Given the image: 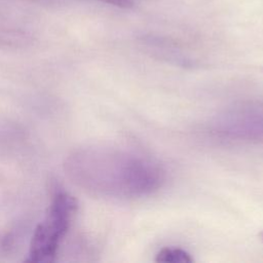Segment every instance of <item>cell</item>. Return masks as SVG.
Wrapping results in <instances>:
<instances>
[{
    "mask_svg": "<svg viewBox=\"0 0 263 263\" xmlns=\"http://www.w3.org/2000/svg\"><path fill=\"white\" fill-rule=\"evenodd\" d=\"M67 170L81 187L115 198H141L158 191L165 172L154 158L133 149L91 147L73 154Z\"/></svg>",
    "mask_w": 263,
    "mask_h": 263,
    "instance_id": "obj_1",
    "label": "cell"
},
{
    "mask_svg": "<svg viewBox=\"0 0 263 263\" xmlns=\"http://www.w3.org/2000/svg\"><path fill=\"white\" fill-rule=\"evenodd\" d=\"M76 209V200L70 194L59 192L54 195L45 219L38 225L33 235L29 261L49 262L53 260Z\"/></svg>",
    "mask_w": 263,
    "mask_h": 263,
    "instance_id": "obj_2",
    "label": "cell"
},
{
    "mask_svg": "<svg viewBox=\"0 0 263 263\" xmlns=\"http://www.w3.org/2000/svg\"><path fill=\"white\" fill-rule=\"evenodd\" d=\"M211 134L233 142H263V112L254 108L239 107L218 115L210 125Z\"/></svg>",
    "mask_w": 263,
    "mask_h": 263,
    "instance_id": "obj_3",
    "label": "cell"
},
{
    "mask_svg": "<svg viewBox=\"0 0 263 263\" xmlns=\"http://www.w3.org/2000/svg\"><path fill=\"white\" fill-rule=\"evenodd\" d=\"M155 261L161 263H190L193 261V258L183 249L165 247L157 252Z\"/></svg>",
    "mask_w": 263,
    "mask_h": 263,
    "instance_id": "obj_4",
    "label": "cell"
},
{
    "mask_svg": "<svg viewBox=\"0 0 263 263\" xmlns=\"http://www.w3.org/2000/svg\"><path fill=\"white\" fill-rule=\"evenodd\" d=\"M95 1L111 4L120 8H132L134 6L133 0H95Z\"/></svg>",
    "mask_w": 263,
    "mask_h": 263,
    "instance_id": "obj_5",
    "label": "cell"
},
{
    "mask_svg": "<svg viewBox=\"0 0 263 263\" xmlns=\"http://www.w3.org/2000/svg\"><path fill=\"white\" fill-rule=\"evenodd\" d=\"M259 237H260V240L263 242V232H261L260 233V235H259Z\"/></svg>",
    "mask_w": 263,
    "mask_h": 263,
    "instance_id": "obj_6",
    "label": "cell"
},
{
    "mask_svg": "<svg viewBox=\"0 0 263 263\" xmlns=\"http://www.w3.org/2000/svg\"><path fill=\"white\" fill-rule=\"evenodd\" d=\"M32 1H37V0H32Z\"/></svg>",
    "mask_w": 263,
    "mask_h": 263,
    "instance_id": "obj_7",
    "label": "cell"
}]
</instances>
